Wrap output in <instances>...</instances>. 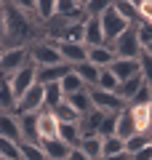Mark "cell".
I'll return each mask as SVG.
<instances>
[{
    "instance_id": "cell-1",
    "label": "cell",
    "mask_w": 152,
    "mask_h": 160,
    "mask_svg": "<svg viewBox=\"0 0 152 160\" xmlns=\"http://www.w3.org/2000/svg\"><path fill=\"white\" fill-rule=\"evenodd\" d=\"M27 51H29V59H32L38 67H48V64L64 62L62 53H59V48H56V40H48V38L32 40V43L27 46Z\"/></svg>"
},
{
    "instance_id": "cell-2",
    "label": "cell",
    "mask_w": 152,
    "mask_h": 160,
    "mask_svg": "<svg viewBox=\"0 0 152 160\" xmlns=\"http://www.w3.org/2000/svg\"><path fill=\"white\" fill-rule=\"evenodd\" d=\"M115 51V56H125V59H139L141 53V43H139V35H136V24H128L118 38L109 43Z\"/></svg>"
},
{
    "instance_id": "cell-3",
    "label": "cell",
    "mask_w": 152,
    "mask_h": 160,
    "mask_svg": "<svg viewBox=\"0 0 152 160\" xmlns=\"http://www.w3.org/2000/svg\"><path fill=\"white\" fill-rule=\"evenodd\" d=\"M6 78H8V83H11V91H13V96H16V102H19V96L38 83V64H35L32 59H27V64H22L13 75H6Z\"/></svg>"
},
{
    "instance_id": "cell-4",
    "label": "cell",
    "mask_w": 152,
    "mask_h": 160,
    "mask_svg": "<svg viewBox=\"0 0 152 160\" xmlns=\"http://www.w3.org/2000/svg\"><path fill=\"white\" fill-rule=\"evenodd\" d=\"M29 51L27 46H11L3 48V56H0V75H13L22 64H27Z\"/></svg>"
},
{
    "instance_id": "cell-5",
    "label": "cell",
    "mask_w": 152,
    "mask_h": 160,
    "mask_svg": "<svg viewBox=\"0 0 152 160\" xmlns=\"http://www.w3.org/2000/svg\"><path fill=\"white\" fill-rule=\"evenodd\" d=\"M45 107V99H43V83H35L32 88L19 96L16 102V115H27V112H40Z\"/></svg>"
},
{
    "instance_id": "cell-6",
    "label": "cell",
    "mask_w": 152,
    "mask_h": 160,
    "mask_svg": "<svg viewBox=\"0 0 152 160\" xmlns=\"http://www.w3.org/2000/svg\"><path fill=\"white\" fill-rule=\"evenodd\" d=\"M91 93V104L101 112H120L125 107V102L118 96L115 91H101V88H88Z\"/></svg>"
},
{
    "instance_id": "cell-7",
    "label": "cell",
    "mask_w": 152,
    "mask_h": 160,
    "mask_svg": "<svg viewBox=\"0 0 152 160\" xmlns=\"http://www.w3.org/2000/svg\"><path fill=\"white\" fill-rule=\"evenodd\" d=\"M99 22H101V32H104V40H107V43H112V40L118 38V35L123 32L125 27H128V22H125V19L120 16V13L115 11L112 6H109L107 11L99 16Z\"/></svg>"
},
{
    "instance_id": "cell-8",
    "label": "cell",
    "mask_w": 152,
    "mask_h": 160,
    "mask_svg": "<svg viewBox=\"0 0 152 160\" xmlns=\"http://www.w3.org/2000/svg\"><path fill=\"white\" fill-rule=\"evenodd\" d=\"M56 48L59 53H62V59L67 64H78V62H85V56H88V46L85 43H72V40H56Z\"/></svg>"
},
{
    "instance_id": "cell-9",
    "label": "cell",
    "mask_w": 152,
    "mask_h": 160,
    "mask_svg": "<svg viewBox=\"0 0 152 160\" xmlns=\"http://www.w3.org/2000/svg\"><path fill=\"white\" fill-rule=\"evenodd\" d=\"M101 118H104V112L96 107L85 109V112H80L78 118V128H80V136H94V133H99V123Z\"/></svg>"
},
{
    "instance_id": "cell-10",
    "label": "cell",
    "mask_w": 152,
    "mask_h": 160,
    "mask_svg": "<svg viewBox=\"0 0 152 160\" xmlns=\"http://www.w3.org/2000/svg\"><path fill=\"white\" fill-rule=\"evenodd\" d=\"M38 136L40 139L59 136V120H56V115L51 112V109H45V107L38 112Z\"/></svg>"
},
{
    "instance_id": "cell-11",
    "label": "cell",
    "mask_w": 152,
    "mask_h": 160,
    "mask_svg": "<svg viewBox=\"0 0 152 160\" xmlns=\"http://www.w3.org/2000/svg\"><path fill=\"white\" fill-rule=\"evenodd\" d=\"M83 43L85 46H101V43H107L104 32H101L99 16H85L83 19Z\"/></svg>"
},
{
    "instance_id": "cell-12",
    "label": "cell",
    "mask_w": 152,
    "mask_h": 160,
    "mask_svg": "<svg viewBox=\"0 0 152 160\" xmlns=\"http://www.w3.org/2000/svg\"><path fill=\"white\" fill-rule=\"evenodd\" d=\"M128 109H131V115H134L136 131H139V133H149L152 131V123H149V102H131Z\"/></svg>"
},
{
    "instance_id": "cell-13",
    "label": "cell",
    "mask_w": 152,
    "mask_h": 160,
    "mask_svg": "<svg viewBox=\"0 0 152 160\" xmlns=\"http://www.w3.org/2000/svg\"><path fill=\"white\" fill-rule=\"evenodd\" d=\"M69 69H72V64H67V62L48 64V67H38V83H59Z\"/></svg>"
},
{
    "instance_id": "cell-14",
    "label": "cell",
    "mask_w": 152,
    "mask_h": 160,
    "mask_svg": "<svg viewBox=\"0 0 152 160\" xmlns=\"http://www.w3.org/2000/svg\"><path fill=\"white\" fill-rule=\"evenodd\" d=\"M88 59L91 64H96V67H109V64L115 62V51L109 43H101V46H88Z\"/></svg>"
},
{
    "instance_id": "cell-15",
    "label": "cell",
    "mask_w": 152,
    "mask_h": 160,
    "mask_svg": "<svg viewBox=\"0 0 152 160\" xmlns=\"http://www.w3.org/2000/svg\"><path fill=\"white\" fill-rule=\"evenodd\" d=\"M134 133H136V123H134V115H131L128 104H125V107L118 112V120H115V136H120L125 142V139L134 136Z\"/></svg>"
},
{
    "instance_id": "cell-16",
    "label": "cell",
    "mask_w": 152,
    "mask_h": 160,
    "mask_svg": "<svg viewBox=\"0 0 152 160\" xmlns=\"http://www.w3.org/2000/svg\"><path fill=\"white\" fill-rule=\"evenodd\" d=\"M40 147H43V152H45V160H59V158H67L69 155V144L67 142H62L59 136H53V139H40Z\"/></svg>"
},
{
    "instance_id": "cell-17",
    "label": "cell",
    "mask_w": 152,
    "mask_h": 160,
    "mask_svg": "<svg viewBox=\"0 0 152 160\" xmlns=\"http://www.w3.org/2000/svg\"><path fill=\"white\" fill-rule=\"evenodd\" d=\"M109 69L115 72V78L125 80V78H134L136 72H139V59H125V56H115V62L109 64Z\"/></svg>"
},
{
    "instance_id": "cell-18",
    "label": "cell",
    "mask_w": 152,
    "mask_h": 160,
    "mask_svg": "<svg viewBox=\"0 0 152 160\" xmlns=\"http://www.w3.org/2000/svg\"><path fill=\"white\" fill-rule=\"evenodd\" d=\"M0 136L22 142V128H19V115L16 112H0Z\"/></svg>"
},
{
    "instance_id": "cell-19",
    "label": "cell",
    "mask_w": 152,
    "mask_h": 160,
    "mask_svg": "<svg viewBox=\"0 0 152 160\" xmlns=\"http://www.w3.org/2000/svg\"><path fill=\"white\" fill-rule=\"evenodd\" d=\"M141 86H144V78H141V72H136L134 78H125V80H120V83H118V88H115V93H118V96L123 99L125 104H128L131 99L136 96V91H139Z\"/></svg>"
},
{
    "instance_id": "cell-20",
    "label": "cell",
    "mask_w": 152,
    "mask_h": 160,
    "mask_svg": "<svg viewBox=\"0 0 152 160\" xmlns=\"http://www.w3.org/2000/svg\"><path fill=\"white\" fill-rule=\"evenodd\" d=\"M19 128H22V139H27V142H40V136H38V112L19 115Z\"/></svg>"
},
{
    "instance_id": "cell-21",
    "label": "cell",
    "mask_w": 152,
    "mask_h": 160,
    "mask_svg": "<svg viewBox=\"0 0 152 160\" xmlns=\"http://www.w3.org/2000/svg\"><path fill=\"white\" fill-rule=\"evenodd\" d=\"M0 112H16V96L6 75H0Z\"/></svg>"
},
{
    "instance_id": "cell-22",
    "label": "cell",
    "mask_w": 152,
    "mask_h": 160,
    "mask_svg": "<svg viewBox=\"0 0 152 160\" xmlns=\"http://www.w3.org/2000/svg\"><path fill=\"white\" fill-rule=\"evenodd\" d=\"M53 13H59V16H67V19H72V22H78V19L85 16L83 6H80L78 0H56V11H53Z\"/></svg>"
},
{
    "instance_id": "cell-23",
    "label": "cell",
    "mask_w": 152,
    "mask_h": 160,
    "mask_svg": "<svg viewBox=\"0 0 152 160\" xmlns=\"http://www.w3.org/2000/svg\"><path fill=\"white\" fill-rule=\"evenodd\" d=\"M51 112L56 115L59 123H78V118H80V112L67 102V99H62L59 104H53V107H51Z\"/></svg>"
},
{
    "instance_id": "cell-24",
    "label": "cell",
    "mask_w": 152,
    "mask_h": 160,
    "mask_svg": "<svg viewBox=\"0 0 152 160\" xmlns=\"http://www.w3.org/2000/svg\"><path fill=\"white\" fill-rule=\"evenodd\" d=\"M101 142H104V136L94 133V136H83L78 147L88 155V160H99V158H101Z\"/></svg>"
},
{
    "instance_id": "cell-25",
    "label": "cell",
    "mask_w": 152,
    "mask_h": 160,
    "mask_svg": "<svg viewBox=\"0 0 152 160\" xmlns=\"http://www.w3.org/2000/svg\"><path fill=\"white\" fill-rule=\"evenodd\" d=\"M72 69L80 75V80H83L88 88H94V86H96V78H99V67H96V64H91L88 59H85V62H78Z\"/></svg>"
},
{
    "instance_id": "cell-26",
    "label": "cell",
    "mask_w": 152,
    "mask_h": 160,
    "mask_svg": "<svg viewBox=\"0 0 152 160\" xmlns=\"http://www.w3.org/2000/svg\"><path fill=\"white\" fill-rule=\"evenodd\" d=\"M59 86H62L64 96H72V93H78V91H83V88H88L83 80H80V75L75 72V69H69V72L64 75L62 80H59Z\"/></svg>"
},
{
    "instance_id": "cell-27",
    "label": "cell",
    "mask_w": 152,
    "mask_h": 160,
    "mask_svg": "<svg viewBox=\"0 0 152 160\" xmlns=\"http://www.w3.org/2000/svg\"><path fill=\"white\" fill-rule=\"evenodd\" d=\"M112 8L125 19L128 24H136L139 22V6L131 3V0H112Z\"/></svg>"
},
{
    "instance_id": "cell-28",
    "label": "cell",
    "mask_w": 152,
    "mask_h": 160,
    "mask_svg": "<svg viewBox=\"0 0 152 160\" xmlns=\"http://www.w3.org/2000/svg\"><path fill=\"white\" fill-rule=\"evenodd\" d=\"M59 139L62 142H67L69 147H78L80 144V128H78V123H59Z\"/></svg>"
},
{
    "instance_id": "cell-29",
    "label": "cell",
    "mask_w": 152,
    "mask_h": 160,
    "mask_svg": "<svg viewBox=\"0 0 152 160\" xmlns=\"http://www.w3.org/2000/svg\"><path fill=\"white\" fill-rule=\"evenodd\" d=\"M19 147H22V160H45V152H43V147H40V142H27V139H22Z\"/></svg>"
},
{
    "instance_id": "cell-30",
    "label": "cell",
    "mask_w": 152,
    "mask_h": 160,
    "mask_svg": "<svg viewBox=\"0 0 152 160\" xmlns=\"http://www.w3.org/2000/svg\"><path fill=\"white\" fill-rule=\"evenodd\" d=\"M43 99H45V109H51L53 104H59L64 99V91L59 83H43Z\"/></svg>"
},
{
    "instance_id": "cell-31",
    "label": "cell",
    "mask_w": 152,
    "mask_h": 160,
    "mask_svg": "<svg viewBox=\"0 0 152 160\" xmlns=\"http://www.w3.org/2000/svg\"><path fill=\"white\" fill-rule=\"evenodd\" d=\"M94 88H101V91H115L118 88V78L109 67H99V78H96V86Z\"/></svg>"
},
{
    "instance_id": "cell-32",
    "label": "cell",
    "mask_w": 152,
    "mask_h": 160,
    "mask_svg": "<svg viewBox=\"0 0 152 160\" xmlns=\"http://www.w3.org/2000/svg\"><path fill=\"white\" fill-rule=\"evenodd\" d=\"M0 158L22 160V147H19L16 139H6V136H0Z\"/></svg>"
},
{
    "instance_id": "cell-33",
    "label": "cell",
    "mask_w": 152,
    "mask_h": 160,
    "mask_svg": "<svg viewBox=\"0 0 152 160\" xmlns=\"http://www.w3.org/2000/svg\"><path fill=\"white\" fill-rule=\"evenodd\" d=\"M125 152V142L120 136H104V142H101V155H120Z\"/></svg>"
},
{
    "instance_id": "cell-34",
    "label": "cell",
    "mask_w": 152,
    "mask_h": 160,
    "mask_svg": "<svg viewBox=\"0 0 152 160\" xmlns=\"http://www.w3.org/2000/svg\"><path fill=\"white\" fill-rule=\"evenodd\" d=\"M69 104H72L78 112H85V109H91L94 104H91V93H88V88H83V91H78V93H72V96H64Z\"/></svg>"
},
{
    "instance_id": "cell-35",
    "label": "cell",
    "mask_w": 152,
    "mask_h": 160,
    "mask_svg": "<svg viewBox=\"0 0 152 160\" xmlns=\"http://www.w3.org/2000/svg\"><path fill=\"white\" fill-rule=\"evenodd\" d=\"M139 72H141V78H144V83L152 88V53L144 51V48H141V53H139Z\"/></svg>"
},
{
    "instance_id": "cell-36",
    "label": "cell",
    "mask_w": 152,
    "mask_h": 160,
    "mask_svg": "<svg viewBox=\"0 0 152 160\" xmlns=\"http://www.w3.org/2000/svg\"><path fill=\"white\" fill-rule=\"evenodd\" d=\"M53 11H56V0H35V16L40 19V24L53 16Z\"/></svg>"
},
{
    "instance_id": "cell-37",
    "label": "cell",
    "mask_w": 152,
    "mask_h": 160,
    "mask_svg": "<svg viewBox=\"0 0 152 160\" xmlns=\"http://www.w3.org/2000/svg\"><path fill=\"white\" fill-rule=\"evenodd\" d=\"M147 144H152V142H149V133H139V131H136L134 136L125 139V152L131 155V152H136V149L147 147Z\"/></svg>"
},
{
    "instance_id": "cell-38",
    "label": "cell",
    "mask_w": 152,
    "mask_h": 160,
    "mask_svg": "<svg viewBox=\"0 0 152 160\" xmlns=\"http://www.w3.org/2000/svg\"><path fill=\"white\" fill-rule=\"evenodd\" d=\"M109 6H112V0H88L83 6V11H85V16H101Z\"/></svg>"
},
{
    "instance_id": "cell-39",
    "label": "cell",
    "mask_w": 152,
    "mask_h": 160,
    "mask_svg": "<svg viewBox=\"0 0 152 160\" xmlns=\"http://www.w3.org/2000/svg\"><path fill=\"white\" fill-rule=\"evenodd\" d=\"M115 120H118V112H104L99 123V136H112L115 133Z\"/></svg>"
},
{
    "instance_id": "cell-40",
    "label": "cell",
    "mask_w": 152,
    "mask_h": 160,
    "mask_svg": "<svg viewBox=\"0 0 152 160\" xmlns=\"http://www.w3.org/2000/svg\"><path fill=\"white\" fill-rule=\"evenodd\" d=\"M136 35H139V43L144 48L147 43H152V24L149 22H136Z\"/></svg>"
},
{
    "instance_id": "cell-41",
    "label": "cell",
    "mask_w": 152,
    "mask_h": 160,
    "mask_svg": "<svg viewBox=\"0 0 152 160\" xmlns=\"http://www.w3.org/2000/svg\"><path fill=\"white\" fill-rule=\"evenodd\" d=\"M11 6H16L19 11H24V13H29V16H35V0H8ZM38 19V16H35ZM40 22V19H38Z\"/></svg>"
},
{
    "instance_id": "cell-42",
    "label": "cell",
    "mask_w": 152,
    "mask_h": 160,
    "mask_svg": "<svg viewBox=\"0 0 152 160\" xmlns=\"http://www.w3.org/2000/svg\"><path fill=\"white\" fill-rule=\"evenodd\" d=\"M128 160H152V144H147V147H141V149H136V152H131Z\"/></svg>"
},
{
    "instance_id": "cell-43",
    "label": "cell",
    "mask_w": 152,
    "mask_h": 160,
    "mask_svg": "<svg viewBox=\"0 0 152 160\" xmlns=\"http://www.w3.org/2000/svg\"><path fill=\"white\" fill-rule=\"evenodd\" d=\"M139 22H149L152 24V3H141L139 6Z\"/></svg>"
},
{
    "instance_id": "cell-44",
    "label": "cell",
    "mask_w": 152,
    "mask_h": 160,
    "mask_svg": "<svg viewBox=\"0 0 152 160\" xmlns=\"http://www.w3.org/2000/svg\"><path fill=\"white\" fill-rule=\"evenodd\" d=\"M67 160H88V155H85L80 147H72V149H69V155H67Z\"/></svg>"
},
{
    "instance_id": "cell-45",
    "label": "cell",
    "mask_w": 152,
    "mask_h": 160,
    "mask_svg": "<svg viewBox=\"0 0 152 160\" xmlns=\"http://www.w3.org/2000/svg\"><path fill=\"white\" fill-rule=\"evenodd\" d=\"M99 160H128V152H120V155H101Z\"/></svg>"
},
{
    "instance_id": "cell-46",
    "label": "cell",
    "mask_w": 152,
    "mask_h": 160,
    "mask_svg": "<svg viewBox=\"0 0 152 160\" xmlns=\"http://www.w3.org/2000/svg\"><path fill=\"white\" fill-rule=\"evenodd\" d=\"M3 35H6V19H3V11H0V40H3Z\"/></svg>"
},
{
    "instance_id": "cell-47",
    "label": "cell",
    "mask_w": 152,
    "mask_h": 160,
    "mask_svg": "<svg viewBox=\"0 0 152 160\" xmlns=\"http://www.w3.org/2000/svg\"><path fill=\"white\" fill-rule=\"evenodd\" d=\"M149 123H152V96H149Z\"/></svg>"
},
{
    "instance_id": "cell-48",
    "label": "cell",
    "mask_w": 152,
    "mask_h": 160,
    "mask_svg": "<svg viewBox=\"0 0 152 160\" xmlns=\"http://www.w3.org/2000/svg\"><path fill=\"white\" fill-rule=\"evenodd\" d=\"M144 51H149V53H152V43H147V46H144Z\"/></svg>"
},
{
    "instance_id": "cell-49",
    "label": "cell",
    "mask_w": 152,
    "mask_h": 160,
    "mask_svg": "<svg viewBox=\"0 0 152 160\" xmlns=\"http://www.w3.org/2000/svg\"><path fill=\"white\" fill-rule=\"evenodd\" d=\"M6 3H8V0H0V11H3V6H6Z\"/></svg>"
},
{
    "instance_id": "cell-50",
    "label": "cell",
    "mask_w": 152,
    "mask_h": 160,
    "mask_svg": "<svg viewBox=\"0 0 152 160\" xmlns=\"http://www.w3.org/2000/svg\"><path fill=\"white\" fill-rule=\"evenodd\" d=\"M3 48H6V46H3V40H0V56H3Z\"/></svg>"
},
{
    "instance_id": "cell-51",
    "label": "cell",
    "mask_w": 152,
    "mask_h": 160,
    "mask_svg": "<svg viewBox=\"0 0 152 160\" xmlns=\"http://www.w3.org/2000/svg\"><path fill=\"white\" fill-rule=\"evenodd\" d=\"M78 3H80V6H85V3H88V0H78Z\"/></svg>"
},
{
    "instance_id": "cell-52",
    "label": "cell",
    "mask_w": 152,
    "mask_h": 160,
    "mask_svg": "<svg viewBox=\"0 0 152 160\" xmlns=\"http://www.w3.org/2000/svg\"><path fill=\"white\" fill-rule=\"evenodd\" d=\"M131 3H136V6H141V0H131Z\"/></svg>"
},
{
    "instance_id": "cell-53",
    "label": "cell",
    "mask_w": 152,
    "mask_h": 160,
    "mask_svg": "<svg viewBox=\"0 0 152 160\" xmlns=\"http://www.w3.org/2000/svg\"><path fill=\"white\" fill-rule=\"evenodd\" d=\"M141 3H152V0H141Z\"/></svg>"
},
{
    "instance_id": "cell-54",
    "label": "cell",
    "mask_w": 152,
    "mask_h": 160,
    "mask_svg": "<svg viewBox=\"0 0 152 160\" xmlns=\"http://www.w3.org/2000/svg\"><path fill=\"white\" fill-rule=\"evenodd\" d=\"M149 142H152V131H149Z\"/></svg>"
},
{
    "instance_id": "cell-55",
    "label": "cell",
    "mask_w": 152,
    "mask_h": 160,
    "mask_svg": "<svg viewBox=\"0 0 152 160\" xmlns=\"http://www.w3.org/2000/svg\"><path fill=\"white\" fill-rule=\"evenodd\" d=\"M59 160H67V158H59Z\"/></svg>"
},
{
    "instance_id": "cell-56",
    "label": "cell",
    "mask_w": 152,
    "mask_h": 160,
    "mask_svg": "<svg viewBox=\"0 0 152 160\" xmlns=\"http://www.w3.org/2000/svg\"><path fill=\"white\" fill-rule=\"evenodd\" d=\"M0 160H8V158H0Z\"/></svg>"
}]
</instances>
